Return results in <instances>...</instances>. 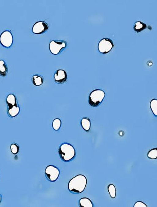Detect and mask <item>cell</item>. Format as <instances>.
Returning a JSON list of instances; mask_svg holds the SVG:
<instances>
[{
	"mask_svg": "<svg viewBox=\"0 0 157 207\" xmlns=\"http://www.w3.org/2000/svg\"><path fill=\"white\" fill-rule=\"evenodd\" d=\"M87 183L86 177L83 175H78L71 179L69 182V191L73 194L80 193L85 190Z\"/></svg>",
	"mask_w": 157,
	"mask_h": 207,
	"instance_id": "obj_1",
	"label": "cell"
},
{
	"mask_svg": "<svg viewBox=\"0 0 157 207\" xmlns=\"http://www.w3.org/2000/svg\"><path fill=\"white\" fill-rule=\"evenodd\" d=\"M58 153L61 159L65 162H69L75 158V150L71 144L63 143L61 144L58 149Z\"/></svg>",
	"mask_w": 157,
	"mask_h": 207,
	"instance_id": "obj_2",
	"label": "cell"
},
{
	"mask_svg": "<svg viewBox=\"0 0 157 207\" xmlns=\"http://www.w3.org/2000/svg\"><path fill=\"white\" fill-rule=\"evenodd\" d=\"M105 94L103 91L96 89L92 92L89 97V103L92 107H97L104 100Z\"/></svg>",
	"mask_w": 157,
	"mask_h": 207,
	"instance_id": "obj_3",
	"label": "cell"
},
{
	"mask_svg": "<svg viewBox=\"0 0 157 207\" xmlns=\"http://www.w3.org/2000/svg\"><path fill=\"white\" fill-rule=\"evenodd\" d=\"M66 47L67 43L64 41H52L49 44V49L51 53L55 55L59 54Z\"/></svg>",
	"mask_w": 157,
	"mask_h": 207,
	"instance_id": "obj_4",
	"label": "cell"
},
{
	"mask_svg": "<svg viewBox=\"0 0 157 207\" xmlns=\"http://www.w3.org/2000/svg\"><path fill=\"white\" fill-rule=\"evenodd\" d=\"M45 174L48 181L54 182L57 181L58 178L60 174V170L58 167L50 165L46 168Z\"/></svg>",
	"mask_w": 157,
	"mask_h": 207,
	"instance_id": "obj_5",
	"label": "cell"
},
{
	"mask_svg": "<svg viewBox=\"0 0 157 207\" xmlns=\"http://www.w3.org/2000/svg\"><path fill=\"white\" fill-rule=\"evenodd\" d=\"M13 42V38L12 33L9 30L4 31L0 36V43L5 48H11Z\"/></svg>",
	"mask_w": 157,
	"mask_h": 207,
	"instance_id": "obj_6",
	"label": "cell"
},
{
	"mask_svg": "<svg viewBox=\"0 0 157 207\" xmlns=\"http://www.w3.org/2000/svg\"><path fill=\"white\" fill-rule=\"evenodd\" d=\"M114 46L112 40L108 38H104L99 41L98 49L101 53L106 54L109 53Z\"/></svg>",
	"mask_w": 157,
	"mask_h": 207,
	"instance_id": "obj_7",
	"label": "cell"
},
{
	"mask_svg": "<svg viewBox=\"0 0 157 207\" xmlns=\"http://www.w3.org/2000/svg\"><path fill=\"white\" fill-rule=\"evenodd\" d=\"M49 25L45 21H38L34 24L32 29V31L34 34H41L48 31Z\"/></svg>",
	"mask_w": 157,
	"mask_h": 207,
	"instance_id": "obj_8",
	"label": "cell"
},
{
	"mask_svg": "<svg viewBox=\"0 0 157 207\" xmlns=\"http://www.w3.org/2000/svg\"><path fill=\"white\" fill-rule=\"evenodd\" d=\"M67 75L65 71L63 70H58L54 74V80L58 84H62L67 81Z\"/></svg>",
	"mask_w": 157,
	"mask_h": 207,
	"instance_id": "obj_9",
	"label": "cell"
},
{
	"mask_svg": "<svg viewBox=\"0 0 157 207\" xmlns=\"http://www.w3.org/2000/svg\"><path fill=\"white\" fill-rule=\"evenodd\" d=\"M20 111V107L18 104H17L11 108H7V114L10 117L13 118L18 115Z\"/></svg>",
	"mask_w": 157,
	"mask_h": 207,
	"instance_id": "obj_10",
	"label": "cell"
},
{
	"mask_svg": "<svg viewBox=\"0 0 157 207\" xmlns=\"http://www.w3.org/2000/svg\"><path fill=\"white\" fill-rule=\"evenodd\" d=\"M6 103L7 105V108H11L14 106L18 104L16 97L13 94H10L7 96L6 98Z\"/></svg>",
	"mask_w": 157,
	"mask_h": 207,
	"instance_id": "obj_11",
	"label": "cell"
},
{
	"mask_svg": "<svg viewBox=\"0 0 157 207\" xmlns=\"http://www.w3.org/2000/svg\"><path fill=\"white\" fill-rule=\"evenodd\" d=\"M8 72L7 64L3 60H0V76L5 77Z\"/></svg>",
	"mask_w": 157,
	"mask_h": 207,
	"instance_id": "obj_12",
	"label": "cell"
},
{
	"mask_svg": "<svg viewBox=\"0 0 157 207\" xmlns=\"http://www.w3.org/2000/svg\"><path fill=\"white\" fill-rule=\"evenodd\" d=\"M32 82L34 85L40 86L44 83V78L40 75H34L32 77Z\"/></svg>",
	"mask_w": 157,
	"mask_h": 207,
	"instance_id": "obj_13",
	"label": "cell"
},
{
	"mask_svg": "<svg viewBox=\"0 0 157 207\" xmlns=\"http://www.w3.org/2000/svg\"><path fill=\"white\" fill-rule=\"evenodd\" d=\"M80 207H93V203L90 199L87 198H83L79 201Z\"/></svg>",
	"mask_w": 157,
	"mask_h": 207,
	"instance_id": "obj_14",
	"label": "cell"
},
{
	"mask_svg": "<svg viewBox=\"0 0 157 207\" xmlns=\"http://www.w3.org/2000/svg\"><path fill=\"white\" fill-rule=\"evenodd\" d=\"M81 126L85 131H88L91 127V121L89 118L84 117L81 121Z\"/></svg>",
	"mask_w": 157,
	"mask_h": 207,
	"instance_id": "obj_15",
	"label": "cell"
},
{
	"mask_svg": "<svg viewBox=\"0 0 157 207\" xmlns=\"http://www.w3.org/2000/svg\"><path fill=\"white\" fill-rule=\"evenodd\" d=\"M146 24L141 21H137L135 24L134 29L135 31L139 33L143 31L144 29H146Z\"/></svg>",
	"mask_w": 157,
	"mask_h": 207,
	"instance_id": "obj_16",
	"label": "cell"
},
{
	"mask_svg": "<svg viewBox=\"0 0 157 207\" xmlns=\"http://www.w3.org/2000/svg\"><path fill=\"white\" fill-rule=\"evenodd\" d=\"M151 109L155 116L157 115V100L154 99L151 101L150 103Z\"/></svg>",
	"mask_w": 157,
	"mask_h": 207,
	"instance_id": "obj_17",
	"label": "cell"
},
{
	"mask_svg": "<svg viewBox=\"0 0 157 207\" xmlns=\"http://www.w3.org/2000/svg\"><path fill=\"white\" fill-rule=\"evenodd\" d=\"M108 191L111 197L112 198H114L116 197V189L115 187L113 184H110L108 186Z\"/></svg>",
	"mask_w": 157,
	"mask_h": 207,
	"instance_id": "obj_18",
	"label": "cell"
},
{
	"mask_svg": "<svg viewBox=\"0 0 157 207\" xmlns=\"http://www.w3.org/2000/svg\"><path fill=\"white\" fill-rule=\"evenodd\" d=\"M61 126V120L58 118L55 119L52 122V126L54 130L58 131L60 129Z\"/></svg>",
	"mask_w": 157,
	"mask_h": 207,
	"instance_id": "obj_19",
	"label": "cell"
},
{
	"mask_svg": "<svg viewBox=\"0 0 157 207\" xmlns=\"http://www.w3.org/2000/svg\"><path fill=\"white\" fill-rule=\"evenodd\" d=\"M148 157L150 159H156L157 158V148L150 150L148 153Z\"/></svg>",
	"mask_w": 157,
	"mask_h": 207,
	"instance_id": "obj_20",
	"label": "cell"
},
{
	"mask_svg": "<svg viewBox=\"0 0 157 207\" xmlns=\"http://www.w3.org/2000/svg\"><path fill=\"white\" fill-rule=\"evenodd\" d=\"M11 150L13 154H17L20 150V146L17 144L13 143L11 145Z\"/></svg>",
	"mask_w": 157,
	"mask_h": 207,
	"instance_id": "obj_21",
	"label": "cell"
},
{
	"mask_svg": "<svg viewBox=\"0 0 157 207\" xmlns=\"http://www.w3.org/2000/svg\"><path fill=\"white\" fill-rule=\"evenodd\" d=\"M134 207H148L145 203L142 201H138L135 203Z\"/></svg>",
	"mask_w": 157,
	"mask_h": 207,
	"instance_id": "obj_22",
	"label": "cell"
},
{
	"mask_svg": "<svg viewBox=\"0 0 157 207\" xmlns=\"http://www.w3.org/2000/svg\"><path fill=\"white\" fill-rule=\"evenodd\" d=\"M1 200H2V196H1V195H0V202H1Z\"/></svg>",
	"mask_w": 157,
	"mask_h": 207,
	"instance_id": "obj_23",
	"label": "cell"
}]
</instances>
